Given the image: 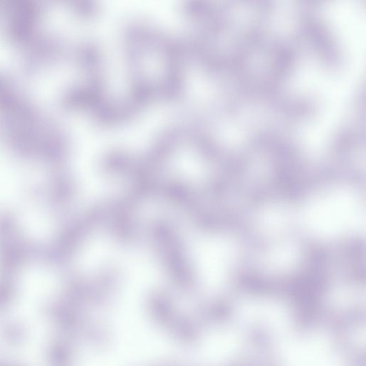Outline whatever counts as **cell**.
Returning <instances> with one entry per match:
<instances>
[{
    "label": "cell",
    "mask_w": 366,
    "mask_h": 366,
    "mask_svg": "<svg viewBox=\"0 0 366 366\" xmlns=\"http://www.w3.org/2000/svg\"><path fill=\"white\" fill-rule=\"evenodd\" d=\"M0 121L6 141L17 154L58 162L64 146L57 129L33 100L0 71Z\"/></svg>",
    "instance_id": "cell-1"
},
{
    "label": "cell",
    "mask_w": 366,
    "mask_h": 366,
    "mask_svg": "<svg viewBox=\"0 0 366 366\" xmlns=\"http://www.w3.org/2000/svg\"><path fill=\"white\" fill-rule=\"evenodd\" d=\"M152 234L169 277L179 286L189 288L194 282V273L176 229L169 222L157 220L152 224Z\"/></svg>",
    "instance_id": "cell-2"
},
{
    "label": "cell",
    "mask_w": 366,
    "mask_h": 366,
    "mask_svg": "<svg viewBox=\"0 0 366 366\" xmlns=\"http://www.w3.org/2000/svg\"><path fill=\"white\" fill-rule=\"evenodd\" d=\"M108 216V207L96 204L71 222L45 249L44 256L51 262L67 259L89 234Z\"/></svg>",
    "instance_id": "cell-3"
},
{
    "label": "cell",
    "mask_w": 366,
    "mask_h": 366,
    "mask_svg": "<svg viewBox=\"0 0 366 366\" xmlns=\"http://www.w3.org/2000/svg\"><path fill=\"white\" fill-rule=\"evenodd\" d=\"M41 14L40 0H11L6 21L8 39L16 44L28 45L39 34Z\"/></svg>",
    "instance_id": "cell-4"
},
{
    "label": "cell",
    "mask_w": 366,
    "mask_h": 366,
    "mask_svg": "<svg viewBox=\"0 0 366 366\" xmlns=\"http://www.w3.org/2000/svg\"><path fill=\"white\" fill-rule=\"evenodd\" d=\"M136 199L132 196L117 200L108 208L112 231L119 241L131 242L136 236L134 206Z\"/></svg>",
    "instance_id": "cell-5"
},
{
    "label": "cell",
    "mask_w": 366,
    "mask_h": 366,
    "mask_svg": "<svg viewBox=\"0 0 366 366\" xmlns=\"http://www.w3.org/2000/svg\"><path fill=\"white\" fill-rule=\"evenodd\" d=\"M56 42L49 34H39L28 45L26 64L29 68L39 69L53 58Z\"/></svg>",
    "instance_id": "cell-6"
}]
</instances>
